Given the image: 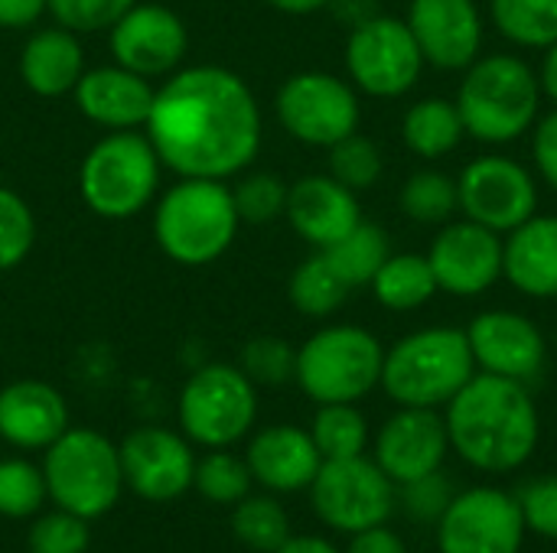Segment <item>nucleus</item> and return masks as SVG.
<instances>
[{
  "label": "nucleus",
  "mask_w": 557,
  "mask_h": 553,
  "mask_svg": "<svg viewBox=\"0 0 557 553\" xmlns=\"http://www.w3.org/2000/svg\"><path fill=\"white\" fill-rule=\"evenodd\" d=\"M144 134L176 176L232 179L261 150V108L238 72L189 65L153 91Z\"/></svg>",
  "instance_id": "1"
},
{
  "label": "nucleus",
  "mask_w": 557,
  "mask_h": 553,
  "mask_svg": "<svg viewBox=\"0 0 557 553\" xmlns=\"http://www.w3.org/2000/svg\"><path fill=\"white\" fill-rule=\"evenodd\" d=\"M450 450L490 476H506L535 456L542 420L529 385L476 372L444 414Z\"/></svg>",
  "instance_id": "2"
},
{
  "label": "nucleus",
  "mask_w": 557,
  "mask_h": 553,
  "mask_svg": "<svg viewBox=\"0 0 557 553\" xmlns=\"http://www.w3.org/2000/svg\"><path fill=\"white\" fill-rule=\"evenodd\" d=\"M542 78L522 55L490 52L463 68L457 111L467 137L503 147L532 134L542 117Z\"/></svg>",
  "instance_id": "3"
},
{
  "label": "nucleus",
  "mask_w": 557,
  "mask_h": 553,
  "mask_svg": "<svg viewBox=\"0 0 557 553\" xmlns=\"http://www.w3.org/2000/svg\"><path fill=\"white\" fill-rule=\"evenodd\" d=\"M242 218L225 179L180 176L153 212V238L160 251L183 267L215 264L238 238Z\"/></svg>",
  "instance_id": "4"
},
{
  "label": "nucleus",
  "mask_w": 557,
  "mask_h": 553,
  "mask_svg": "<svg viewBox=\"0 0 557 553\" xmlns=\"http://www.w3.org/2000/svg\"><path fill=\"white\" fill-rule=\"evenodd\" d=\"M476 375L467 329L428 326L398 339L382 362V388L398 407H447Z\"/></svg>",
  "instance_id": "5"
},
{
  "label": "nucleus",
  "mask_w": 557,
  "mask_h": 553,
  "mask_svg": "<svg viewBox=\"0 0 557 553\" xmlns=\"http://www.w3.org/2000/svg\"><path fill=\"white\" fill-rule=\"evenodd\" d=\"M160 156L147 134L111 130L104 134L78 166L82 202L108 222L140 215L160 189Z\"/></svg>",
  "instance_id": "6"
},
{
  "label": "nucleus",
  "mask_w": 557,
  "mask_h": 553,
  "mask_svg": "<svg viewBox=\"0 0 557 553\" xmlns=\"http://www.w3.org/2000/svg\"><path fill=\"white\" fill-rule=\"evenodd\" d=\"M42 476L55 508L85 521L108 515L124 492V469L117 443L91 427H69L42 450Z\"/></svg>",
  "instance_id": "7"
},
{
  "label": "nucleus",
  "mask_w": 557,
  "mask_h": 553,
  "mask_svg": "<svg viewBox=\"0 0 557 553\" xmlns=\"http://www.w3.org/2000/svg\"><path fill=\"white\" fill-rule=\"evenodd\" d=\"M382 342L352 323L317 329L297 349L294 381L317 404H359L382 385Z\"/></svg>",
  "instance_id": "8"
},
{
  "label": "nucleus",
  "mask_w": 557,
  "mask_h": 553,
  "mask_svg": "<svg viewBox=\"0 0 557 553\" xmlns=\"http://www.w3.org/2000/svg\"><path fill=\"white\" fill-rule=\"evenodd\" d=\"M258 420L255 381L228 362L196 368L180 391V427L189 443L228 450L251 433Z\"/></svg>",
  "instance_id": "9"
},
{
  "label": "nucleus",
  "mask_w": 557,
  "mask_h": 553,
  "mask_svg": "<svg viewBox=\"0 0 557 553\" xmlns=\"http://www.w3.org/2000/svg\"><path fill=\"white\" fill-rule=\"evenodd\" d=\"M310 505L326 528L359 535L366 528L388 525L398 492L382 466L362 453L349 460H323L317 479L310 482Z\"/></svg>",
  "instance_id": "10"
},
{
  "label": "nucleus",
  "mask_w": 557,
  "mask_h": 553,
  "mask_svg": "<svg viewBox=\"0 0 557 553\" xmlns=\"http://www.w3.org/2000/svg\"><path fill=\"white\" fill-rule=\"evenodd\" d=\"M424 65L428 62L411 26L398 16L375 13L349 29L346 72L356 91L372 98H401L418 85Z\"/></svg>",
  "instance_id": "11"
},
{
  "label": "nucleus",
  "mask_w": 557,
  "mask_h": 553,
  "mask_svg": "<svg viewBox=\"0 0 557 553\" xmlns=\"http://www.w3.org/2000/svg\"><path fill=\"white\" fill-rule=\"evenodd\" d=\"M274 111L294 140L323 150L356 134L362 121V104L352 81L317 68L290 75L277 88Z\"/></svg>",
  "instance_id": "12"
},
{
  "label": "nucleus",
  "mask_w": 557,
  "mask_h": 553,
  "mask_svg": "<svg viewBox=\"0 0 557 553\" xmlns=\"http://www.w3.org/2000/svg\"><path fill=\"white\" fill-rule=\"evenodd\" d=\"M460 212L499 235H509L539 212V183L532 169L512 156H476L457 176Z\"/></svg>",
  "instance_id": "13"
},
{
  "label": "nucleus",
  "mask_w": 557,
  "mask_h": 553,
  "mask_svg": "<svg viewBox=\"0 0 557 553\" xmlns=\"http://www.w3.org/2000/svg\"><path fill=\"white\" fill-rule=\"evenodd\" d=\"M525 518L516 495L503 489L457 492L444 518L437 521L441 553H522Z\"/></svg>",
  "instance_id": "14"
},
{
  "label": "nucleus",
  "mask_w": 557,
  "mask_h": 553,
  "mask_svg": "<svg viewBox=\"0 0 557 553\" xmlns=\"http://www.w3.org/2000/svg\"><path fill=\"white\" fill-rule=\"evenodd\" d=\"M124 489L144 502H173L193 489L196 456L183 433L166 427H137L121 443Z\"/></svg>",
  "instance_id": "15"
},
{
  "label": "nucleus",
  "mask_w": 557,
  "mask_h": 553,
  "mask_svg": "<svg viewBox=\"0 0 557 553\" xmlns=\"http://www.w3.org/2000/svg\"><path fill=\"white\" fill-rule=\"evenodd\" d=\"M428 261L444 293L480 297L503 277V235L470 218H450L431 241Z\"/></svg>",
  "instance_id": "16"
},
{
  "label": "nucleus",
  "mask_w": 557,
  "mask_h": 553,
  "mask_svg": "<svg viewBox=\"0 0 557 553\" xmlns=\"http://www.w3.org/2000/svg\"><path fill=\"white\" fill-rule=\"evenodd\" d=\"M108 33L114 62L144 78L176 72L189 49V29L183 16L163 3H134Z\"/></svg>",
  "instance_id": "17"
},
{
  "label": "nucleus",
  "mask_w": 557,
  "mask_h": 553,
  "mask_svg": "<svg viewBox=\"0 0 557 553\" xmlns=\"http://www.w3.org/2000/svg\"><path fill=\"white\" fill-rule=\"evenodd\" d=\"M470 352L476 372L512 378V381H535L548 359V342L542 329L512 310H486L467 326Z\"/></svg>",
  "instance_id": "18"
},
{
  "label": "nucleus",
  "mask_w": 557,
  "mask_h": 553,
  "mask_svg": "<svg viewBox=\"0 0 557 553\" xmlns=\"http://www.w3.org/2000/svg\"><path fill=\"white\" fill-rule=\"evenodd\" d=\"M447 450V424L434 407H401L382 424L372 460L395 486H401L434 469H444Z\"/></svg>",
  "instance_id": "19"
},
{
  "label": "nucleus",
  "mask_w": 557,
  "mask_h": 553,
  "mask_svg": "<svg viewBox=\"0 0 557 553\" xmlns=\"http://www.w3.org/2000/svg\"><path fill=\"white\" fill-rule=\"evenodd\" d=\"M405 23L434 68L463 72L483 52V13L476 0H411Z\"/></svg>",
  "instance_id": "20"
},
{
  "label": "nucleus",
  "mask_w": 557,
  "mask_h": 553,
  "mask_svg": "<svg viewBox=\"0 0 557 553\" xmlns=\"http://www.w3.org/2000/svg\"><path fill=\"white\" fill-rule=\"evenodd\" d=\"M284 215L290 228L317 251L333 248L362 222L359 192L346 189L330 173H310L290 183Z\"/></svg>",
  "instance_id": "21"
},
{
  "label": "nucleus",
  "mask_w": 557,
  "mask_h": 553,
  "mask_svg": "<svg viewBox=\"0 0 557 553\" xmlns=\"http://www.w3.org/2000/svg\"><path fill=\"white\" fill-rule=\"evenodd\" d=\"M245 463L261 489L274 495H294L310 489V482L323 466V456L310 430L294 424H274L251 437Z\"/></svg>",
  "instance_id": "22"
},
{
  "label": "nucleus",
  "mask_w": 557,
  "mask_h": 553,
  "mask_svg": "<svg viewBox=\"0 0 557 553\" xmlns=\"http://www.w3.org/2000/svg\"><path fill=\"white\" fill-rule=\"evenodd\" d=\"M153 85L150 78L124 68V65H98L85 68L78 85L72 88L78 111L104 127V130H137L150 117L153 104Z\"/></svg>",
  "instance_id": "23"
},
{
  "label": "nucleus",
  "mask_w": 557,
  "mask_h": 553,
  "mask_svg": "<svg viewBox=\"0 0 557 553\" xmlns=\"http://www.w3.org/2000/svg\"><path fill=\"white\" fill-rule=\"evenodd\" d=\"M69 430V404L59 388L20 378L0 388V440L16 450H46Z\"/></svg>",
  "instance_id": "24"
},
{
  "label": "nucleus",
  "mask_w": 557,
  "mask_h": 553,
  "mask_svg": "<svg viewBox=\"0 0 557 553\" xmlns=\"http://www.w3.org/2000/svg\"><path fill=\"white\" fill-rule=\"evenodd\" d=\"M503 277L532 300H557V215H532L503 235Z\"/></svg>",
  "instance_id": "25"
},
{
  "label": "nucleus",
  "mask_w": 557,
  "mask_h": 553,
  "mask_svg": "<svg viewBox=\"0 0 557 553\" xmlns=\"http://www.w3.org/2000/svg\"><path fill=\"white\" fill-rule=\"evenodd\" d=\"M85 72V49L78 33L65 26L36 29L20 49V78L39 98H62L69 95Z\"/></svg>",
  "instance_id": "26"
},
{
  "label": "nucleus",
  "mask_w": 557,
  "mask_h": 553,
  "mask_svg": "<svg viewBox=\"0 0 557 553\" xmlns=\"http://www.w3.org/2000/svg\"><path fill=\"white\" fill-rule=\"evenodd\" d=\"M401 137H405V147L421 160H441L454 153L467 137L457 101L450 98L414 101L401 117Z\"/></svg>",
  "instance_id": "27"
},
{
  "label": "nucleus",
  "mask_w": 557,
  "mask_h": 553,
  "mask_svg": "<svg viewBox=\"0 0 557 553\" xmlns=\"http://www.w3.org/2000/svg\"><path fill=\"white\" fill-rule=\"evenodd\" d=\"M369 287L375 300L392 313L421 310L441 293L428 254H388V261L379 267Z\"/></svg>",
  "instance_id": "28"
},
{
  "label": "nucleus",
  "mask_w": 557,
  "mask_h": 553,
  "mask_svg": "<svg viewBox=\"0 0 557 553\" xmlns=\"http://www.w3.org/2000/svg\"><path fill=\"white\" fill-rule=\"evenodd\" d=\"M349 287L343 284V277L330 267L326 254L317 251L307 261H300L290 274L287 284V300L290 306L307 316V319H326L333 316L346 300H349Z\"/></svg>",
  "instance_id": "29"
},
{
  "label": "nucleus",
  "mask_w": 557,
  "mask_h": 553,
  "mask_svg": "<svg viewBox=\"0 0 557 553\" xmlns=\"http://www.w3.org/2000/svg\"><path fill=\"white\" fill-rule=\"evenodd\" d=\"M323 254H326L330 267L343 277V284L349 290H356V287L372 284V277L392 254V241H388L385 228H379L372 222H359L343 241H336Z\"/></svg>",
  "instance_id": "30"
},
{
  "label": "nucleus",
  "mask_w": 557,
  "mask_h": 553,
  "mask_svg": "<svg viewBox=\"0 0 557 553\" xmlns=\"http://www.w3.org/2000/svg\"><path fill=\"white\" fill-rule=\"evenodd\" d=\"M490 20L519 49H548L557 42V0H490Z\"/></svg>",
  "instance_id": "31"
},
{
  "label": "nucleus",
  "mask_w": 557,
  "mask_h": 553,
  "mask_svg": "<svg viewBox=\"0 0 557 553\" xmlns=\"http://www.w3.org/2000/svg\"><path fill=\"white\" fill-rule=\"evenodd\" d=\"M398 205L418 225H447L460 209L457 179L447 176L444 169H418L405 179Z\"/></svg>",
  "instance_id": "32"
},
{
  "label": "nucleus",
  "mask_w": 557,
  "mask_h": 553,
  "mask_svg": "<svg viewBox=\"0 0 557 553\" xmlns=\"http://www.w3.org/2000/svg\"><path fill=\"white\" fill-rule=\"evenodd\" d=\"M232 535L248 551L274 553L290 538V518L274 495H245L232 505Z\"/></svg>",
  "instance_id": "33"
},
{
  "label": "nucleus",
  "mask_w": 557,
  "mask_h": 553,
  "mask_svg": "<svg viewBox=\"0 0 557 553\" xmlns=\"http://www.w3.org/2000/svg\"><path fill=\"white\" fill-rule=\"evenodd\" d=\"M310 437L323 460L362 456L369 447V420L356 404H320Z\"/></svg>",
  "instance_id": "34"
},
{
  "label": "nucleus",
  "mask_w": 557,
  "mask_h": 553,
  "mask_svg": "<svg viewBox=\"0 0 557 553\" xmlns=\"http://www.w3.org/2000/svg\"><path fill=\"white\" fill-rule=\"evenodd\" d=\"M251 486L255 479L245 456H235L232 450H209L202 460H196L193 489L212 505H235L251 495Z\"/></svg>",
  "instance_id": "35"
},
{
  "label": "nucleus",
  "mask_w": 557,
  "mask_h": 553,
  "mask_svg": "<svg viewBox=\"0 0 557 553\" xmlns=\"http://www.w3.org/2000/svg\"><path fill=\"white\" fill-rule=\"evenodd\" d=\"M49 499L42 466L26 460H0V518L23 521L42 512Z\"/></svg>",
  "instance_id": "36"
},
{
  "label": "nucleus",
  "mask_w": 557,
  "mask_h": 553,
  "mask_svg": "<svg viewBox=\"0 0 557 553\" xmlns=\"http://www.w3.org/2000/svg\"><path fill=\"white\" fill-rule=\"evenodd\" d=\"M382 173H385V156L372 137L356 130L330 147V176L339 179L346 189L366 192L382 179Z\"/></svg>",
  "instance_id": "37"
},
{
  "label": "nucleus",
  "mask_w": 557,
  "mask_h": 553,
  "mask_svg": "<svg viewBox=\"0 0 557 553\" xmlns=\"http://www.w3.org/2000/svg\"><path fill=\"white\" fill-rule=\"evenodd\" d=\"M36 244V218L29 202L10 189L0 186V274L20 267Z\"/></svg>",
  "instance_id": "38"
},
{
  "label": "nucleus",
  "mask_w": 557,
  "mask_h": 553,
  "mask_svg": "<svg viewBox=\"0 0 557 553\" xmlns=\"http://www.w3.org/2000/svg\"><path fill=\"white\" fill-rule=\"evenodd\" d=\"M255 388H281L294 381L297 372V349L277 336H258L242 349V365H238Z\"/></svg>",
  "instance_id": "39"
},
{
  "label": "nucleus",
  "mask_w": 557,
  "mask_h": 553,
  "mask_svg": "<svg viewBox=\"0 0 557 553\" xmlns=\"http://www.w3.org/2000/svg\"><path fill=\"white\" fill-rule=\"evenodd\" d=\"M88 544H91V535H88L85 518L62 512V508L33 515V525L26 535L29 553H85Z\"/></svg>",
  "instance_id": "40"
},
{
  "label": "nucleus",
  "mask_w": 557,
  "mask_h": 553,
  "mask_svg": "<svg viewBox=\"0 0 557 553\" xmlns=\"http://www.w3.org/2000/svg\"><path fill=\"white\" fill-rule=\"evenodd\" d=\"M287 183L277 173H251L232 186L238 218L248 225H268L287 209Z\"/></svg>",
  "instance_id": "41"
},
{
  "label": "nucleus",
  "mask_w": 557,
  "mask_h": 553,
  "mask_svg": "<svg viewBox=\"0 0 557 553\" xmlns=\"http://www.w3.org/2000/svg\"><path fill=\"white\" fill-rule=\"evenodd\" d=\"M395 492H398V505L405 508V515L418 525H437L444 512L450 508V502L457 499V486L444 469L401 482L395 486Z\"/></svg>",
  "instance_id": "42"
},
{
  "label": "nucleus",
  "mask_w": 557,
  "mask_h": 553,
  "mask_svg": "<svg viewBox=\"0 0 557 553\" xmlns=\"http://www.w3.org/2000/svg\"><path fill=\"white\" fill-rule=\"evenodd\" d=\"M137 0H46V13L72 33H101L111 29Z\"/></svg>",
  "instance_id": "43"
},
{
  "label": "nucleus",
  "mask_w": 557,
  "mask_h": 553,
  "mask_svg": "<svg viewBox=\"0 0 557 553\" xmlns=\"http://www.w3.org/2000/svg\"><path fill=\"white\" fill-rule=\"evenodd\" d=\"M516 502L522 508L529 531H535L545 541H557V476L529 479L516 492Z\"/></svg>",
  "instance_id": "44"
},
{
  "label": "nucleus",
  "mask_w": 557,
  "mask_h": 553,
  "mask_svg": "<svg viewBox=\"0 0 557 553\" xmlns=\"http://www.w3.org/2000/svg\"><path fill=\"white\" fill-rule=\"evenodd\" d=\"M532 156L542 183L557 192V108L542 114L539 124L532 127Z\"/></svg>",
  "instance_id": "45"
},
{
  "label": "nucleus",
  "mask_w": 557,
  "mask_h": 553,
  "mask_svg": "<svg viewBox=\"0 0 557 553\" xmlns=\"http://www.w3.org/2000/svg\"><path fill=\"white\" fill-rule=\"evenodd\" d=\"M346 553H408L405 541L388 528V525H375L366 528L359 535H349V548Z\"/></svg>",
  "instance_id": "46"
},
{
  "label": "nucleus",
  "mask_w": 557,
  "mask_h": 553,
  "mask_svg": "<svg viewBox=\"0 0 557 553\" xmlns=\"http://www.w3.org/2000/svg\"><path fill=\"white\" fill-rule=\"evenodd\" d=\"M46 13V0H0V29H26Z\"/></svg>",
  "instance_id": "47"
},
{
  "label": "nucleus",
  "mask_w": 557,
  "mask_h": 553,
  "mask_svg": "<svg viewBox=\"0 0 557 553\" xmlns=\"http://www.w3.org/2000/svg\"><path fill=\"white\" fill-rule=\"evenodd\" d=\"M274 553H343L336 544H330L326 538H313V535H300V538H287Z\"/></svg>",
  "instance_id": "48"
},
{
  "label": "nucleus",
  "mask_w": 557,
  "mask_h": 553,
  "mask_svg": "<svg viewBox=\"0 0 557 553\" xmlns=\"http://www.w3.org/2000/svg\"><path fill=\"white\" fill-rule=\"evenodd\" d=\"M539 78H542V91L557 104V42L545 49V59H542V68H539Z\"/></svg>",
  "instance_id": "49"
},
{
  "label": "nucleus",
  "mask_w": 557,
  "mask_h": 553,
  "mask_svg": "<svg viewBox=\"0 0 557 553\" xmlns=\"http://www.w3.org/2000/svg\"><path fill=\"white\" fill-rule=\"evenodd\" d=\"M264 3L281 10V13H290V16H307V13H317V10L330 7L333 0H264Z\"/></svg>",
  "instance_id": "50"
}]
</instances>
